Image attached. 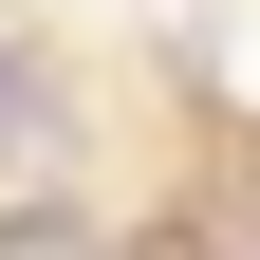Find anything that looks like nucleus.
<instances>
[{
  "label": "nucleus",
  "instance_id": "f257e3e1",
  "mask_svg": "<svg viewBox=\"0 0 260 260\" xmlns=\"http://www.w3.org/2000/svg\"><path fill=\"white\" fill-rule=\"evenodd\" d=\"M0 260H93V223H75V205H19V223H0Z\"/></svg>",
  "mask_w": 260,
  "mask_h": 260
},
{
  "label": "nucleus",
  "instance_id": "f03ea898",
  "mask_svg": "<svg viewBox=\"0 0 260 260\" xmlns=\"http://www.w3.org/2000/svg\"><path fill=\"white\" fill-rule=\"evenodd\" d=\"M56 130V93H38V56H0V149H38Z\"/></svg>",
  "mask_w": 260,
  "mask_h": 260
}]
</instances>
